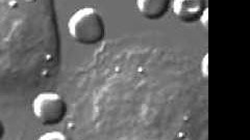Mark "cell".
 Wrapping results in <instances>:
<instances>
[{
    "instance_id": "6",
    "label": "cell",
    "mask_w": 250,
    "mask_h": 140,
    "mask_svg": "<svg viewBox=\"0 0 250 140\" xmlns=\"http://www.w3.org/2000/svg\"><path fill=\"white\" fill-rule=\"evenodd\" d=\"M3 132H4V129H3V124H2L1 121H0V138L2 137V135H3Z\"/></svg>"
},
{
    "instance_id": "1",
    "label": "cell",
    "mask_w": 250,
    "mask_h": 140,
    "mask_svg": "<svg viewBox=\"0 0 250 140\" xmlns=\"http://www.w3.org/2000/svg\"><path fill=\"white\" fill-rule=\"evenodd\" d=\"M67 31L76 43L90 46L104 40L105 25L103 16L96 9L83 6L70 16Z\"/></svg>"
},
{
    "instance_id": "3",
    "label": "cell",
    "mask_w": 250,
    "mask_h": 140,
    "mask_svg": "<svg viewBox=\"0 0 250 140\" xmlns=\"http://www.w3.org/2000/svg\"><path fill=\"white\" fill-rule=\"evenodd\" d=\"M172 12L184 23H194L206 12V0H171Z\"/></svg>"
},
{
    "instance_id": "4",
    "label": "cell",
    "mask_w": 250,
    "mask_h": 140,
    "mask_svg": "<svg viewBox=\"0 0 250 140\" xmlns=\"http://www.w3.org/2000/svg\"><path fill=\"white\" fill-rule=\"evenodd\" d=\"M171 5V0H136L139 14L148 20H159L165 16Z\"/></svg>"
},
{
    "instance_id": "2",
    "label": "cell",
    "mask_w": 250,
    "mask_h": 140,
    "mask_svg": "<svg viewBox=\"0 0 250 140\" xmlns=\"http://www.w3.org/2000/svg\"><path fill=\"white\" fill-rule=\"evenodd\" d=\"M31 110L35 118L45 126L60 123L67 113V105L60 93L45 91L33 100Z\"/></svg>"
},
{
    "instance_id": "5",
    "label": "cell",
    "mask_w": 250,
    "mask_h": 140,
    "mask_svg": "<svg viewBox=\"0 0 250 140\" xmlns=\"http://www.w3.org/2000/svg\"><path fill=\"white\" fill-rule=\"evenodd\" d=\"M40 139H45V140H60L62 139L65 140L67 137L62 133V132L59 131H51V132H47L44 135L40 137Z\"/></svg>"
}]
</instances>
